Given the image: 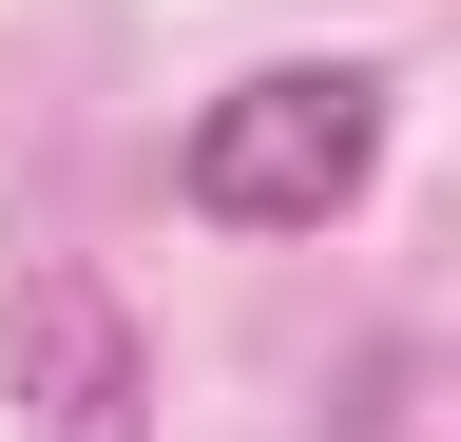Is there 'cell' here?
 I'll return each mask as SVG.
<instances>
[{
	"mask_svg": "<svg viewBox=\"0 0 461 442\" xmlns=\"http://www.w3.org/2000/svg\"><path fill=\"white\" fill-rule=\"evenodd\" d=\"M366 174H384V77L366 59H269V77L193 96V135H173V193L212 231H327Z\"/></svg>",
	"mask_w": 461,
	"mask_h": 442,
	"instance_id": "6da1fadb",
	"label": "cell"
},
{
	"mask_svg": "<svg viewBox=\"0 0 461 442\" xmlns=\"http://www.w3.org/2000/svg\"><path fill=\"white\" fill-rule=\"evenodd\" d=\"M0 365H20L39 442H154V365H135V308L96 289V269H39L20 327H0Z\"/></svg>",
	"mask_w": 461,
	"mask_h": 442,
	"instance_id": "7a4b0ae2",
	"label": "cell"
}]
</instances>
